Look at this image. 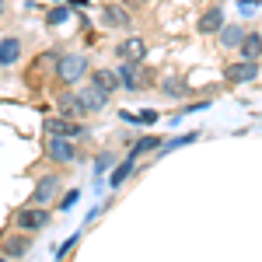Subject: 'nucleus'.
I'll return each mask as SVG.
<instances>
[{
	"mask_svg": "<svg viewBox=\"0 0 262 262\" xmlns=\"http://www.w3.org/2000/svg\"><path fill=\"white\" fill-rule=\"evenodd\" d=\"M91 74V60L81 53H63L56 56V81L60 84H81Z\"/></svg>",
	"mask_w": 262,
	"mask_h": 262,
	"instance_id": "nucleus-1",
	"label": "nucleus"
},
{
	"mask_svg": "<svg viewBox=\"0 0 262 262\" xmlns=\"http://www.w3.org/2000/svg\"><path fill=\"white\" fill-rule=\"evenodd\" d=\"M46 158H49L53 164H74L77 158H81V150H77V140L49 133V140H46Z\"/></svg>",
	"mask_w": 262,
	"mask_h": 262,
	"instance_id": "nucleus-2",
	"label": "nucleus"
},
{
	"mask_svg": "<svg viewBox=\"0 0 262 262\" xmlns=\"http://www.w3.org/2000/svg\"><path fill=\"white\" fill-rule=\"evenodd\" d=\"M49 221H53V213L46 206H32V203L14 213V227L18 231H42V227H49Z\"/></svg>",
	"mask_w": 262,
	"mask_h": 262,
	"instance_id": "nucleus-3",
	"label": "nucleus"
},
{
	"mask_svg": "<svg viewBox=\"0 0 262 262\" xmlns=\"http://www.w3.org/2000/svg\"><path fill=\"white\" fill-rule=\"evenodd\" d=\"M60 182H63L60 171H46V175H39L32 196H28V203H32V206H49V203L56 200V192H60Z\"/></svg>",
	"mask_w": 262,
	"mask_h": 262,
	"instance_id": "nucleus-4",
	"label": "nucleus"
},
{
	"mask_svg": "<svg viewBox=\"0 0 262 262\" xmlns=\"http://www.w3.org/2000/svg\"><path fill=\"white\" fill-rule=\"evenodd\" d=\"M46 133H56V137L81 140V137H88V126H84V122H77L74 116H63V112H56V116H49V119H46Z\"/></svg>",
	"mask_w": 262,
	"mask_h": 262,
	"instance_id": "nucleus-5",
	"label": "nucleus"
},
{
	"mask_svg": "<svg viewBox=\"0 0 262 262\" xmlns=\"http://www.w3.org/2000/svg\"><path fill=\"white\" fill-rule=\"evenodd\" d=\"M259 77V60H238V63H227L224 67V81L227 84H248Z\"/></svg>",
	"mask_w": 262,
	"mask_h": 262,
	"instance_id": "nucleus-6",
	"label": "nucleus"
},
{
	"mask_svg": "<svg viewBox=\"0 0 262 262\" xmlns=\"http://www.w3.org/2000/svg\"><path fill=\"white\" fill-rule=\"evenodd\" d=\"M77 98H81L84 112L91 116V112H101V108L108 105V98H112V95H108V91H101L98 84H91V81H88L84 88H77Z\"/></svg>",
	"mask_w": 262,
	"mask_h": 262,
	"instance_id": "nucleus-7",
	"label": "nucleus"
},
{
	"mask_svg": "<svg viewBox=\"0 0 262 262\" xmlns=\"http://www.w3.org/2000/svg\"><path fill=\"white\" fill-rule=\"evenodd\" d=\"M28 248H32V234L18 231V234H11V238L0 242V255L4 259H21V255H28Z\"/></svg>",
	"mask_w": 262,
	"mask_h": 262,
	"instance_id": "nucleus-8",
	"label": "nucleus"
},
{
	"mask_svg": "<svg viewBox=\"0 0 262 262\" xmlns=\"http://www.w3.org/2000/svg\"><path fill=\"white\" fill-rule=\"evenodd\" d=\"M224 28V7L221 4H213V7H206L200 14V21H196V32L200 35H217Z\"/></svg>",
	"mask_w": 262,
	"mask_h": 262,
	"instance_id": "nucleus-9",
	"label": "nucleus"
},
{
	"mask_svg": "<svg viewBox=\"0 0 262 262\" xmlns=\"http://www.w3.org/2000/svg\"><path fill=\"white\" fill-rule=\"evenodd\" d=\"M116 56H119V60H137L140 63L143 56H147V42H143L140 35H126V39L116 42Z\"/></svg>",
	"mask_w": 262,
	"mask_h": 262,
	"instance_id": "nucleus-10",
	"label": "nucleus"
},
{
	"mask_svg": "<svg viewBox=\"0 0 262 262\" xmlns=\"http://www.w3.org/2000/svg\"><path fill=\"white\" fill-rule=\"evenodd\" d=\"M101 25L105 28H129L133 14L126 11V4H108V7H101Z\"/></svg>",
	"mask_w": 262,
	"mask_h": 262,
	"instance_id": "nucleus-11",
	"label": "nucleus"
},
{
	"mask_svg": "<svg viewBox=\"0 0 262 262\" xmlns=\"http://www.w3.org/2000/svg\"><path fill=\"white\" fill-rule=\"evenodd\" d=\"M116 74H119V81H122V91H140V81H143V74H140V63L137 60H122L119 67H116Z\"/></svg>",
	"mask_w": 262,
	"mask_h": 262,
	"instance_id": "nucleus-12",
	"label": "nucleus"
},
{
	"mask_svg": "<svg viewBox=\"0 0 262 262\" xmlns=\"http://www.w3.org/2000/svg\"><path fill=\"white\" fill-rule=\"evenodd\" d=\"M91 84H98L101 91H108V95H116V91H122V81H119V74L112 70V67H95L91 74Z\"/></svg>",
	"mask_w": 262,
	"mask_h": 262,
	"instance_id": "nucleus-13",
	"label": "nucleus"
},
{
	"mask_svg": "<svg viewBox=\"0 0 262 262\" xmlns=\"http://www.w3.org/2000/svg\"><path fill=\"white\" fill-rule=\"evenodd\" d=\"M56 112L74 116V119H84V116H88L84 105H81V98H77V91H60V95H56Z\"/></svg>",
	"mask_w": 262,
	"mask_h": 262,
	"instance_id": "nucleus-14",
	"label": "nucleus"
},
{
	"mask_svg": "<svg viewBox=\"0 0 262 262\" xmlns=\"http://www.w3.org/2000/svg\"><path fill=\"white\" fill-rule=\"evenodd\" d=\"M21 60V39L18 35H4L0 39V67H14Z\"/></svg>",
	"mask_w": 262,
	"mask_h": 262,
	"instance_id": "nucleus-15",
	"label": "nucleus"
},
{
	"mask_svg": "<svg viewBox=\"0 0 262 262\" xmlns=\"http://www.w3.org/2000/svg\"><path fill=\"white\" fill-rule=\"evenodd\" d=\"M161 95H164V98H175V101H182V98H192L196 91H192L189 84L182 81V77H164V81H161Z\"/></svg>",
	"mask_w": 262,
	"mask_h": 262,
	"instance_id": "nucleus-16",
	"label": "nucleus"
},
{
	"mask_svg": "<svg viewBox=\"0 0 262 262\" xmlns=\"http://www.w3.org/2000/svg\"><path fill=\"white\" fill-rule=\"evenodd\" d=\"M238 49H242V56L245 60H262V32H245L242 42H238Z\"/></svg>",
	"mask_w": 262,
	"mask_h": 262,
	"instance_id": "nucleus-17",
	"label": "nucleus"
},
{
	"mask_svg": "<svg viewBox=\"0 0 262 262\" xmlns=\"http://www.w3.org/2000/svg\"><path fill=\"white\" fill-rule=\"evenodd\" d=\"M133 168H137V154H126V158H122V161L116 164V171H112V179H108V185H112V189H119L122 182H126L129 175H133Z\"/></svg>",
	"mask_w": 262,
	"mask_h": 262,
	"instance_id": "nucleus-18",
	"label": "nucleus"
},
{
	"mask_svg": "<svg viewBox=\"0 0 262 262\" xmlns=\"http://www.w3.org/2000/svg\"><path fill=\"white\" fill-rule=\"evenodd\" d=\"M242 35H245V28H242V25H224L221 32H217V39H221L224 49H238Z\"/></svg>",
	"mask_w": 262,
	"mask_h": 262,
	"instance_id": "nucleus-19",
	"label": "nucleus"
},
{
	"mask_svg": "<svg viewBox=\"0 0 262 262\" xmlns=\"http://www.w3.org/2000/svg\"><path fill=\"white\" fill-rule=\"evenodd\" d=\"M158 147H161V140H158V137H140V140L133 143V150H129V154H137V158H140V154H154Z\"/></svg>",
	"mask_w": 262,
	"mask_h": 262,
	"instance_id": "nucleus-20",
	"label": "nucleus"
},
{
	"mask_svg": "<svg viewBox=\"0 0 262 262\" xmlns=\"http://www.w3.org/2000/svg\"><path fill=\"white\" fill-rule=\"evenodd\" d=\"M67 18H70V7H53V11L46 14V25H49V28H56V25H63Z\"/></svg>",
	"mask_w": 262,
	"mask_h": 262,
	"instance_id": "nucleus-21",
	"label": "nucleus"
},
{
	"mask_svg": "<svg viewBox=\"0 0 262 262\" xmlns=\"http://www.w3.org/2000/svg\"><path fill=\"white\" fill-rule=\"evenodd\" d=\"M158 119H161V116H158L154 108H140V112H137V122H133V126H154Z\"/></svg>",
	"mask_w": 262,
	"mask_h": 262,
	"instance_id": "nucleus-22",
	"label": "nucleus"
},
{
	"mask_svg": "<svg viewBox=\"0 0 262 262\" xmlns=\"http://www.w3.org/2000/svg\"><path fill=\"white\" fill-rule=\"evenodd\" d=\"M200 137V133H182V137H175V140H168V143H161L164 150H179V147H185V143H192Z\"/></svg>",
	"mask_w": 262,
	"mask_h": 262,
	"instance_id": "nucleus-23",
	"label": "nucleus"
},
{
	"mask_svg": "<svg viewBox=\"0 0 262 262\" xmlns=\"http://www.w3.org/2000/svg\"><path fill=\"white\" fill-rule=\"evenodd\" d=\"M112 161H116V154H112V150H101L98 161H95V175H105V168H108Z\"/></svg>",
	"mask_w": 262,
	"mask_h": 262,
	"instance_id": "nucleus-24",
	"label": "nucleus"
},
{
	"mask_svg": "<svg viewBox=\"0 0 262 262\" xmlns=\"http://www.w3.org/2000/svg\"><path fill=\"white\" fill-rule=\"evenodd\" d=\"M77 238H81V231H77V234H74V238H67V242H63L60 248H56V259H63V255H67V252H70V248H74V245H77Z\"/></svg>",
	"mask_w": 262,
	"mask_h": 262,
	"instance_id": "nucleus-25",
	"label": "nucleus"
},
{
	"mask_svg": "<svg viewBox=\"0 0 262 262\" xmlns=\"http://www.w3.org/2000/svg\"><path fill=\"white\" fill-rule=\"evenodd\" d=\"M259 4H262V0H238L242 14H255V11H259Z\"/></svg>",
	"mask_w": 262,
	"mask_h": 262,
	"instance_id": "nucleus-26",
	"label": "nucleus"
},
{
	"mask_svg": "<svg viewBox=\"0 0 262 262\" xmlns=\"http://www.w3.org/2000/svg\"><path fill=\"white\" fill-rule=\"evenodd\" d=\"M81 200V192H77V189H70V192H67V196H63V203H60V210H70V206H74V203Z\"/></svg>",
	"mask_w": 262,
	"mask_h": 262,
	"instance_id": "nucleus-27",
	"label": "nucleus"
},
{
	"mask_svg": "<svg viewBox=\"0 0 262 262\" xmlns=\"http://www.w3.org/2000/svg\"><path fill=\"white\" fill-rule=\"evenodd\" d=\"M126 7H143V0H122Z\"/></svg>",
	"mask_w": 262,
	"mask_h": 262,
	"instance_id": "nucleus-28",
	"label": "nucleus"
},
{
	"mask_svg": "<svg viewBox=\"0 0 262 262\" xmlns=\"http://www.w3.org/2000/svg\"><path fill=\"white\" fill-rule=\"evenodd\" d=\"M4 7H7V4H4V0H0V18H4Z\"/></svg>",
	"mask_w": 262,
	"mask_h": 262,
	"instance_id": "nucleus-29",
	"label": "nucleus"
}]
</instances>
